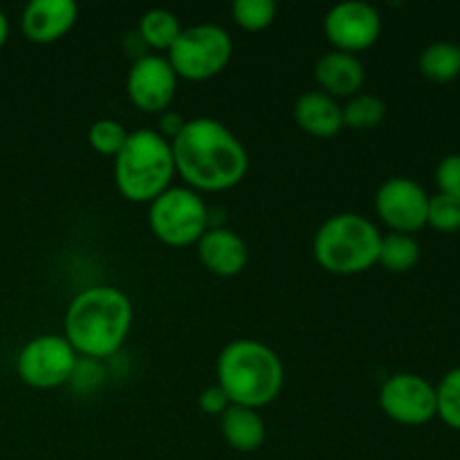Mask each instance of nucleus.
Here are the masks:
<instances>
[{"mask_svg":"<svg viewBox=\"0 0 460 460\" xmlns=\"http://www.w3.org/2000/svg\"><path fill=\"white\" fill-rule=\"evenodd\" d=\"M175 173L193 191H227L243 182L250 155L241 139L211 117H196L184 124L171 142Z\"/></svg>","mask_w":460,"mask_h":460,"instance_id":"f257e3e1","label":"nucleus"},{"mask_svg":"<svg viewBox=\"0 0 460 460\" xmlns=\"http://www.w3.org/2000/svg\"><path fill=\"white\" fill-rule=\"evenodd\" d=\"M133 323V304L112 286H94L79 292L66 313V340L76 355L103 359L121 349Z\"/></svg>","mask_w":460,"mask_h":460,"instance_id":"f03ea898","label":"nucleus"},{"mask_svg":"<svg viewBox=\"0 0 460 460\" xmlns=\"http://www.w3.org/2000/svg\"><path fill=\"white\" fill-rule=\"evenodd\" d=\"M218 386L238 407H268L279 398L286 382L281 358L259 340H234L216 362Z\"/></svg>","mask_w":460,"mask_h":460,"instance_id":"7ed1b4c3","label":"nucleus"},{"mask_svg":"<svg viewBox=\"0 0 460 460\" xmlns=\"http://www.w3.org/2000/svg\"><path fill=\"white\" fill-rule=\"evenodd\" d=\"M112 160H115L112 175H115L117 191L130 202L151 205L160 193L171 187L175 175L171 142L151 128L128 133V139Z\"/></svg>","mask_w":460,"mask_h":460,"instance_id":"20e7f679","label":"nucleus"},{"mask_svg":"<svg viewBox=\"0 0 460 460\" xmlns=\"http://www.w3.org/2000/svg\"><path fill=\"white\" fill-rule=\"evenodd\" d=\"M382 234L367 216L344 211L323 220L313 241V254L326 272L353 277L371 270L380 254Z\"/></svg>","mask_w":460,"mask_h":460,"instance_id":"39448f33","label":"nucleus"},{"mask_svg":"<svg viewBox=\"0 0 460 460\" xmlns=\"http://www.w3.org/2000/svg\"><path fill=\"white\" fill-rule=\"evenodd\" d=\"M148 227L169 247L196 245L209 229V209L193 189L169 187L148 205Z\"/></svg>","mask_w":460,"mask_h":460,"instance_id":"423d86ee","label":"nucleus"},{"mask_svg":"<svg viewBox=\"0 0 460 460\" xmlns=\"http://www.w3.org/2000/svg\"><path fill=\"white\" fill-rule=\"evenodd\" d=\"M232 52V36L223 27L200 22L182 27L178 40L166 52V58L178 79L207 81L227 67Z\"/></svg>","mask_w":460,"mask_h":460,"instance_id":"0eeeda50","label":"nucleus"},{"mask_svg":"<svg viewBox=\"0 0 460 460\" xmlns=\"http://www.w3.org/2000/svg\"><path fill=\"white\" fill-rule=\"evenodd\" d=\"M79 355L61 335H39L27 341L16 359L18 377L34 389H57L75 376Z\"/></svg>","mask_w":460,"mask_h":460,"instance_id":"6e6552de","label":"nucleus"},{"mask_svg":"<svg viewBox=\"0 0 460 460\" xmlns=\"http://www.w3.org/2000/svg\"><path fill=\"white\" fill-rule=\"evenodd\" d=\"M380 407L398 425H427L436 418V386L418 373H395L382 385Z\"/></svg>","mask_w":460,"mask_h":460,"instance_id":"1a4fd4ad","label":"nucleus"},{"mask_svg":"<svg viewBox=\"0 0 460 460\" xmlns=\"http://www.w3.org/2000/svg\"><path fill=\"white\" fill-rule=\"evenodd\" d=\"M427 207L429 196L425 189L411 178H389L377 187L376 211L382 223L394 234L413 236L427 227Z\"/></svg>","mask_w":460,"mask_h":460,"instance_id":"9d476101","label":"nucleus"},{"mask_svg":"<svg viewBox=\"0 0 460 460\" xmlns=\"http://www.w3.org/2000/svg\"><path fill=\"white\" fill-rule=\"evenodd\" d=\"M126 93L135 108L148 115H162L169 111L178 93V75L166 57L144 54L130 66L126 76Z\"/></svg>","mask_w":460,"mask_h":460,"instance_id":"9b49d317","label":"nucleus"},{"mask_svg":"<svg viewBox=\"0 0 460 460\" xmlns=\"http://www.w3.org/2000/svg\"><path fill=\"white\" fill-rule=\"evenodd\" d=\"M323 31L337 52L358 54L380 39V12L364 0H346L331 7L323 18Z\"/></svg>","mask_w":460,"mask_h":460,"instance_id":"f8f14e48","label":"nucleus"},{"mask_svg":"<svg viewBox=\"0 0 460 460\" xmlns=\"http://www.w3.org/2000/svg\"><path fill=\"white\" fill-rule=\"evenodd\" d=\"M76 16H79V7L75 0H31L22 9V34L31 43H57L75 27Z\"/></svg>","mask_w":460,"mask_h":460,"instance_id":"ddd939ff","label":"nucleus"},{"mask_svg":"<svg viewBox=\"0 0 460 460\" xmlns=\"http://www.w3.org/2000/svg\"><path fill=\"white\" fill-rule=\"evenodd\" d=\"M196 245L200 263L216 277H236L245 270L250 259L247 243L227 227H209Z\"/></svg>","mask_w":460,"mask_h":460,"instance_id":"4468645a","label":"nucleus"},{"mask_svg":"<svg viewBox=\"0 0 460 460\" xmlns=\"http://www.w3.org/2000/svg\"><path fill=\"white\" fill-rule=\"evenodd\" d=\"M367 72H364L362 61L355 54L332 52L322 54L314 63V81L319 90L331 94L332 99H350L362 90Z\"/></svg>","mask_w":460,"mask_h":460,"instance_id":"2eb2a0df","label":"nucleus"},{"mask_svg":"<svg viewBox=\"0 0 460 460\" xmlns=\"http://www.w3.org/2000/svg\"><path fill=\"white\" fill-rule=\"evenodd\" d=\"M295 121L304 133L322 139L335 137L344 128L340 102L322 90H310L296 99Z\"/></svg>","mask_w":460,"mask_h":460,"instance_id":"dca6fc26","label":"nucleus"},{"mask_svg":"<svg viewBox=\"0 0 460 460\" xmlns=\"http://www.w3.org/2000/svg\"><path fill=\"white\" fill-rule=\"evenodd\" d=\"M220 431L225 443L241 454L256 452L265 443V420L256 409L232 404L220 416Z\"/></svg>","mask_w":460,"mask_h":460,"instance_id":"f3484780","label":"nucleus"},{"mask_svg":"<svg viewBox=\"0 0 460 460\" xmlns=\"http://www.w3.org/2000/svg\"><path fill=\"white\" fill-rule=\"evenodd\" d=\"M422 76L434 84H449L460 76V45L452 40H438L427 45L418 58Z\"/></svg>","mask_w":460,"mask_h":460,"instance_id":"a211bd4d","label":"nucleus"},{"mask_svg":"<svg viewBox=\"0 0 460 460\" xmlns=\"http://www.w3.org/2000/svg\"><path fill=\"white\" fill-rule=\"evenodd\" d=\"M182 25H180L178 16L169 9H148L142 18H139L137 34L144 40L148 49H157V52H169L171 45L178 40Z\"/></svg>","mask_w":460,"mask_h":460,"instance_id":"6ab92c4d","label":"nucleus"},{"mask_svg":"<svg viewBox=\"0 0 460 460\" xmlns=\"http://www.w3.org/2000/svg\"><path fill=\"white\" fill-rule=\"evenodd\" d=\"M420 261V243L409 234H394L382 236L377 263L394 274H402L413 270Z\"/></svg>","mask_w":460,"mask_h":460,"instance_id":"aec40b11","label":"nucleus"},{"mask_svg":"<svg viewBox=\"0 0 460 460\" xmlns=\"http://www.w3.org/2000/svg\"><path fill=\"white\" fill-rule=\"evenodd\" d=\"M341 117H344V128L371 130L385 121L386 103L377 94L359 93L341 106Z\"/></svg>","mask_w":460,"mask_h":460,"instance_id":"412c9836","label":"nucleus"},{"mask_svg":"<svg viewBox=\"0 0 460 460\" xmlns=\"http://www.w3.org/2000/svg\"><path fill=\"white\" fill-rule=\"evenodd\" d=\"M436 418L449 429L460 431V367L445 373L436 386Z\"/></svg>","mask_w":460,"mask_h":460,"instance_id":"4be33fe9","label":"nucleus"},{"mask_svg":"<svg viewBox=\"0 0 460 460\" xmlns=\"http://www.w3.org/2000/svg\"><path fill=\"white\" fill-rule=\"evenodd\" d=\"M234 21L245 31H263L277 18L274 0H236L232 4Z\"/></svg>","mask_w":460,"mask_h":460,"instance_id":"5701e85b","label":"nucleus"},{"mask_svg":"<svg viewBox=\"0 0 460 460\" xmlns=\"http://www.w3.org/2000/svg\"><path fill=\"white\" fill-rule=\"evenodd\" d=\"M128 139V130L119 124L117 119H103L93 121L88 130V142L93 146V151H97L99 155H108V157H115L117 153L121 151V146L126 144Z\"/></svg>","mask_w":460,"mask_h":460,"instance_id":"b1692460","label":"nucleus"},{"mask_svg":"<svg viewBox=\"0 0 460 460\" xmlns=\"http://www.w3.org/2000/svg\"><path fill=\"white\" fill-rule=\"evenodd\" d=\"M427 225L436 232L452 234L460 232V202L454 198L434 193L429 196V207H427Z\"/></svg>","mask_w":460,"mask_h":460,"instance_id":"393cba45","label":"nucleus"},{"mask_svg":"<svg viewBox=\"0 0 460 460\" xmlns=\"http://www.w3.org/2000/svg\"><path fill=\"white\" fill-rule=\"evenodd\" d=\"M436 187L443 196L460 202V153L445 155L436 166Z\"/></svg>","mask_w":460,"mask_h":460,"instance_id":"a878e982","label":"nucleus"},{"mask_svg":"<svg viewBox=\"0 0 460 460\" xmlns=\"http://www.w3.org/2000/svg\"><path fill=\"white\" fill-rule=\"evenodd\" d=\"M198 407H200L202 413H207V416H223V413L232 407V402H229L227 394H225L218 385H214L202 389L200 398H198Z\"/></svg>","mask_w":460,"mask_h":460,"instance_id":"bb28decb","label":"nucleus"},{"mask_svg":"<svg viewBox=\"0 0 460 460\" xmlns=\"http://www.w3.org/2000/svg\"><path fill=\"white\" fill-rule=\"evenodd\" d=\"M184 124H187V119H182L178 112L164 111L160 115V130H157V133H160L164 139H169V142H173V139L180 135V130L184 128Z\"/></svg>","mask_w":460,"mask_h":460,"instance_id":"cd10ccee","label":"nucleus"},{"mask_svg":"<svg viewBox=\"0 0 460 460\" xmlns=\"http://www.w3.org/2000/svg\"><path fill=\"white\" fill-rule=\"evenodd\" d=\"M7 36H9V21H7V16H4L3 9H0V48L4 45Z\"/></svg>","mask_w":460,"mask_h":460,"instance_id":"c85d7f7f","label":"nucleus"}]
</instances>
